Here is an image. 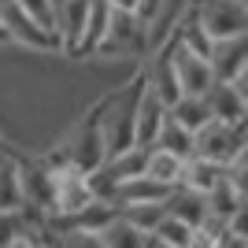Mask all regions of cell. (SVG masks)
I'll use <instances>...</instances> for the list:
<instances>
[{
    "label": "cell",
    "mask_w": 248,
    "mask_h": 248,
    "mask_svg": "<svg viewBox=\"0 0 248 248\" xmlns=\"http://www.w3.org/2000/svg\"><path fill=\"white\" fill-rule=\"evenodd\" d=\"M193 11H197V22L204 26V33L211 37V45L245 37V30H248L245 0H197Z\"/></svg>",
    "instance_id": "1"
},
{
    "label": "cell",
    "mask_w": 248,
    "mask_h": 248,
    "mask_svg": "<svg viewBox=\"0 0 248 248\" xmlns=\"http://www.w3.org/2000/svg\"><path fill=\"white\" fill-rule=\"evenodd\" d=\"M193 155L211 159V163L226 167L237 155H245V126H226V123H211L200 126L193 134Z\"/></svg>",
    "instance_id": "2"
},
{
    "label": "cell",
    "mask_w": 248,
    "mask_h": 248,
    "mask_svg": "<svg viewBox=\"0 0 248 248\" xmlns=\"http://www.w3.org/2000/svg\"><path fill=\"white\" fill-rule=\"evenodd\" d=\"M167 56H170V67H174V78H178L182 96H204L207 89H211L215 74H211V63H207L204 56H193V52L182 48L174 37L167 41Z\"/></svg>",
    "instance_id": "3"
},
{
    "label": "cell",
    "mask_w": 248,
    "mask_h": 248,
    "mask_svg": "<svg viewBox=\"0 0 248 248\" xmlns=\"http://www.w3.org/2000/svg\"><path fill=\"white\" fill-rule=\"evenodd\" d=\"M85 26H89V0H67L52 11V37L63 52H82Z\"/></svg>",
    "instance_id": "4"
},
{
    "label": "cell",
    "mask_w": 248,
    "mask_h": 248,
    "mask_svg": "<svg viewBox=\"0 0 248 248\" xmlns=\"http://www.w3.org/2000/svg\"><path fill=\"white\" fill-rule=\"evenodd\" d=\"M60 148H63V155H67V163H71L74 170H82V174L96 170V167L108 159V155H104V141H100V126H96V111L78 126V134L71 137V145H60Z\"/></svg>",
    "instance_id": "5"
},
{
    "label": "cell",
    "mask_w": 248,
    "mask_h": 248,
    "mask_svg": "<svg viewBox=\"0 0 248 248\" xmlns=\"http://www.w3.org/2000/svg\"><path fill=\"white\" fill-rule=\"evenodd\" d=\"M148 22L141 15H130V11H111L108 15V33L96 52H137L145 45Z\"/></svg>",
    "instance_id": "6"
},
{
    "label": "cell",
    "mask_w": 248,
    "mask_h": 248,
    "mask_svg": "<svg viewBox=\"0 0 248 248\" xmlns=\"http://www.w3.org/2000/svg\"><path fill=\"white\" fill-rule=\"evenodd\" d=\"M167 119V104L152 93L141 78V93H137V108H134V145L137 148H152L155 145V134Z\"/></svg>",
    "instance_id": "7"
},
{
    "label": "cell",
    "mask_w": 248,
    "mask_h": 248,
    "mask_svg": "<svg viewBox=\"0 0 248 248\" xmlns=\"http://www.w3.org/2000/svg\"><path fill=\"white\" fill-rule=\"evenodd\" d=\"M0 26L8 33V41H22L26 48H56V41H52L15 0H0Z\"/></svg>",
    "instance_id": "8"
},
{
    "label": "cell",
    "mask_w": 248,
    "mask_h": 248,
    "mask_svg": "<svg viewBox=\"0 0 248 248\" xmlns=\"http://www.w3.org/2000/svg\"><path fill=\"white\" fill-rule=\"evenodd\" d=\"M204 104L215 123H226V126H245V115H248V96L241 93L237 85L230 82H211V89L204 93Z\"/></svg>",
    "instance_id": "9"
},
{
    "label": "cell",
    "mask_w": 248,
    "mask_h": 248,
    "mask_svg": "<svg viewBox=\"0 0 248 248\" xmlns=\"http://www.w3.org/2000/svg\"><path fill=\"white\" fill-rule=\"evenodd\" d=\"M163 215L178 218L189 230H200L211 218V211H207V197H200L193 189H170V197L163 200Z\"/></svg>",
    "instance_id": "10"
},
{
    "label": "cell",
    "mask_w": 248,
    "mask_h": 248,
    "mask_svg": "<svg viewBox=\"0 0 248 248\" xmlns=\"http://www.w3.org/2000/svg\"><path fill=\"white\" fill-rule=\"evenodd\" d=\"M222 178H226V167H218V163H211V159L193 155V159H186V167H182V186H178V189H193V193L207 197Z\"/></svg>",
    "instance_id": "11"
},
{
    "label": "cell",
    "mask_w": 248,
    "mask_h": 248,
    "mask_svg": "<svg viewBox=\"0 0 248 248\" xmlns=\"http://www.w3.org/2000/svg\"><path fill=\"white\" fill-rule=\"evenodd\" d=\"M141 78H145V85H148V89H152V93L167 104V108H170V104L182 96V89H178V78H174V67H170V56H167V48L152 60V67H148Z\"/></svg>",
    "instance_id": "12"
},
{
    "label": "cell",
    "mask_w": 248,
    "mask_h": 248,
    "mask_svg": "<svg viewBox=\"0 0 248 248\" xmlns=\"http://www.w3.org/2000/svg\"><path fill=\"white\" fill-rule=\"evenodd\" d=\"M182 167H186V159H178V155L163 152V148H148L145 152V178L159 182L163 189L182 186Z\"/></svg>",
    "instance_id": "13"
},
{
    "label": "cell",
    "mask_w": 248,
    "mask_h": 248,
    "mask_svg": "<svg viewBox=\"0 0 248 248\" xmlns=\"http://www.w3.org/2000/svg\"><path fill=\"white\" fill-rule=\"evenodd\" d=\"M167 197H170V189H163L159 182H152L145 174H137V178H130V182H123V186L115 189V207H123V204H163Z\"/></svg>",
    "instance_id": "14"
},
{
    "label": "cell",
    "mask_w": 248,
    "mask_h": 248,
    "mask_svg": "<svg viewBox=\"0 0 248 248\" xmlns=\"http://www.w3.org/2000/svg\"><path fill=\"white\" fill-rule=\"evenodd\" d=\"M22 207V182L15 152L0 148V211H19Z\"/></svg>",
    "instance_id": "15"
},
{
    "label": "cell",
    "mask_w": 248,
    "mask_h": 248,
    "mask_svg": "<svg viewBox=\"0 0 248 248\" xmlns=\"http://www.w3.org/2000/svg\"><path fill=\"white\" fill-rule=\"evenodd\" d=\"M167 119L178 123L182 130H189V134H197L200 126L211 123V111H207L204 96H178V100L167 108Z\"/></svg>",
    "instance_id": "16"
},
{
    "label": "cell",
    "mask_w": 248,
    "mask_h": 248,
    "mask_svg": "<svg viewBox=\"0 0 248 248\" xmlns=\"http://www.w3.org/2000/svg\"><path fill=\"white\" fill-rule=\"evenodd\" d=\"M119 215V207L108 204V200H93V204H85L82 211L74 218H67V230H85V233H100L111 218Z\"/></svg>",
    "instance_id": "17"
},
{
    "label": "cell",
    "mask_w": 248,
    "mask_h": 248,
    "mask_svg": "<svg viewBox=\"0 0 248 248\" xmlns=\"http://www.w3.org/2000/svg\"><path fill=\"white\" fill-rule=\"evenodd\" d=\"M145 152H148V148H126V152L104 159V170L111 174L115 186H123V182H130V178L145 174Z\"/></svg>",
    "instance_id": "18"
},
{
    "label": "cell",
    "mask_w": 248,
    "mask_h": 248,
    "mask_svg": "<svg viewBox=\"0 0 248 248\" xmlns=\"http://www.w3.org/2000/svg\"><path fill=\"white\" fill-rule=\"evenodd\" d=\"M100 237V245L104 248H145L148 245V233H141V230H134L130 222H123V218L115 215L108 226L96 233Z\"/></svg>",
    "instance_id": "19"
},
{
    "label": "cell",
    "mask_w": 248,
    "mask_h": 248,
    "mask_svg": "<svg viewBox=\"0 0 248 248\" xmlns=\"http://www.w3.org/2000/svg\"><path fill=\"white\" fill-rule=\"evenodd\" d=\"M174 41L182 45V48H189L193 56H211V37L204 33V26L197 22V11L189 8V15H182V22H178V33H174Z\"/></svg>",
    "instance_id": "20"
},
{
    "label": "cell",
    "mask_w": 248,
    "mask_h": 248,
    "mask_svg": "<svg viewBox=\"0 0 248 248\" xmlns=\"http://www.w3.org/2000/svg\"><path fill=\"white\" fill-rule=\"evenodd\" d=\"M152 148H163V152L178 155V159H193V134L182 130L178 123H170V119H163V126H159Z\"/></svg>",
    "instance_id": "21"
},
{
    "label": "cell",
    "mask_w": 248,
    "mask_h": 248,
    "mask_svg": "<svg viewBox=\"0 0 248 248\" xmlns=\"http://www.w3.org/2000/svg\"><path fill=\"white\" fill-rule=\"evenodd\" d=\"M22 237H33L30 233V211H26V207H19V211H0V248H11Z\"/></svg>",
    "instance_id": "22"
},
{
    "label": "cell",
    "mask_w": 248,
    "mask_h": 248,
    "mask_svg": "<svg viewBox=\"0 0 248 248\" xmlns=\"http://www.w3.org/2000/svg\"><path fill=\"white\" fill-rule=\"evenodd\" d=\"M119 218L130 222L134 230H141V233H152L155 222L163 218V204H123L119 207Z\"/></svg>",
    "instance_id": "23"
},
{
    "label": "cell",
    "mask_w": 248,
    "mask_h": 248,
    "mask_svg": "<svg viewBox=\"0 0 248 248\" xmlns=\"http://www.w3.org/2000/svg\"><path fill=\"white\" fill-rule=\"evenodd\" d=\"M148 237H155L159 245H167V248H186V245H189V237H193V230H189V226H182L178 218L163 215L159 222H155V230L148 233Z\"/></svg>",
    "instance_id": "24"
},
{
    "label": "cell",
    "mask_w": 248,
    "mask_h": 248,
    "mask_svg": "<svg viewBox=\"0 0 248 248\" xmlns=\"http://www.w3.org/2000/svg\"><path fill=\"white\" fill-rule=\"evenodd\" d=\"M15 4H19V8L52 37V11H56V8H52V0H15ZM52 41H56V37H52ZM56 48H60V45H56Z\"/></svg>",
    "instance_id": "25"
},
{
    "label": "cell",
    "mask_w": 248,
    "mask_h": 248,
    "mask_svg": "<svg viewBox=\"0 0 248 248\" xmlns=\"http://www.w3.org/2000/svg\"><path fill=\"white\" fill-rule=\"evenodd\" d=\"M111 11H130V15H141V0H104Z\"/></svg>",
    "instance_id": "26"
},
{
    "label": "cell",
    "mask_w": 248,
    "mask_h": 248,
    "mask_svg": "<svg viewBox=\"0 0 248 248\" xmlns=\"http://www.w3.org/2000/svg\"><path fill=\"white\" fill-rule=\"evenodd\" d=\"M11 248H41V245H37V241H33V237H22V241H15V245H11Z\"/></svg>",
    "instance_id": "27"
},
{
    "label": "cell",
    "mask_w": 248,
    "mask_h": 248,
    "mask_svg": "<svg viewBox=\"0 0 248 248\" xmlns=\"http://www.w3.org/2000/svg\"><path fill=\"white\" fill-rule=\"evenodd\" d=\"M145 248H167V245H159L155 237H148V245H145Z\"/></svg>",
    "instance_id": "28"
},
{
    "label": "cell",
    "mask_w": 248,
    "mask_h": 248,
    "mask_svg": "<svg viewBox=\"0 0 248 248\" xmlns=\"http://www.w3.org/2000/svg\"><path fill=\"white\" fill-rule=\"evenodd\" d=\"M0 41H8V33H4V26H0Z\"/></svg>",
    "instance_id": "29"
},
{
    "label": "cell",
    "mask_w": 248,
    "mask_h": 248,
    "mask_svg": "<svg viewBox=\"0 0 248 248\" xmlns=\"http://www.w3.org/2000/svg\"><path fill=\"white\" fill-rule=\"evenodd\" d=\"M56 4H67V0H52V8H56Z\"/></svg>",
    "instance_id": "30"
}]
</instances>
